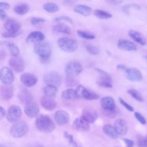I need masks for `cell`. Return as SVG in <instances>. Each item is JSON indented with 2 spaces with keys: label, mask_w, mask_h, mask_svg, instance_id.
Segmentation results:
<instances>
[{
  "label": "cell",
  "mask_w": 147,
  "mask_h": 147,
  "mask_svg": "<svg viewBox=\"0 0 147 147\" xmlns=\"http://www.w3.org/2000/svg\"><path fill=\"white\" fill-rule=\"evenodd\" d=\"M35 125L40 131L44 133H51L56 127L52 119L48 115L44 114H41L37 117Z\"/></svg>",
  "instance_id": "obj_1"
},
{
  "label": "cell",
  "mask_w": 147,
  "mask_h": 147,
  "mask_svg": "<svg viewBox=\"0 0 147 147\" xmlns=\"http://www.w3.org/2000/svg\"><path fill=\"white\" fill-rule=\"evenodd\" d=\"M34 51L42 62H46L51 56L52 48L48 42L41 41L34 44Z\"/></svg>",
  "instance_id": "obj_2"
},
{
  "label": "cell",
  "mask_w": 147,
  "mask_h": 147,
  "mask_svg": "<svg viewBox=\"0 0 147 147\" xmlns=\"http://www.w3.org/2000/svg\"><path fill=\"white\" fill-rule=\"evenodd\" d=\"M57 44L60 49L68 53L75 52L78 47L76 41L68 37L59 38L57 41Z\"/></svg>",
  "instance_id": "obj_3"
},
{
  "label": "cell",
  "mask_w": 147,
  "mask_h": 147,
  "mask_svg": "<svg viewBox=\"0 0 147 147\" xmlns=\"http://www.w3.org/2000/svg\"><path fill=\"white\" fill-rule=\"evenodd\" d=\"M83 71L82 64L76 61H73L68 63L65 68V73L66 78H75Z\"/></svg>",
  "instance_id": "obj_4"
},
{
  "label": "cell",
  "mask_w": 147,
  "mask_h": 147,
  "mask_svg": "<svg viewBox=\"0 0 147 147\" xmlns=\"http://www.w3.org/2000/svg\"><path fill=\"white\" fill-rule=\"evenodd\" d=\"M28 126L24 121L17 122L13 124L10 129V134L14 138H19L24 136L28 131Z\"/></svg>",
  "instance_id": "obj_5"
},
{
  "label": "cell",
  "mask_w": 147,
  "mask_h": 147,
  "mask_svg": "<svg viewBox=\"0 0 147 147\" xmlns=\"http://www.w3.org/2000/svg\"><path fill=\"white\" fill-rule=\"evenodd\" d=\"M44 82L47 85L59 87L61 83V77L56 71H49L45 74L43 78Z\"/></svg>",
  "instance_id": "obj_6"
},
{
  "label": "cell",
  "mask_w": 147,
  "mask_h": 147,
  "mask_svg": "<svg viewBox=\"0 0 147 147\" xmlns=\"http://www.w3.org/2000/svg\"><path fill=\"white\" fill-rule=\"evenodd\" d=\"M95 69L99 75V79L97 81V84L104 88H112L113 80L110 75L100 68H96Z\"/></svg>",
  "instance_id": "obj_7"
},
{
  "label": "cell",
  "mask_w": 147,
  "mask_h": 147,
  "mask_svg": "<svg viewBox=\"0 0 147 147\" xmlns=\"http://www.w3.org/2000/svg\"><path fill=\"white\" fill-rule=\"evenodd\" d=\"M76 92L78 98H83L86 100H95L99 98L97 94L89 91L82 85H79L77 87Z\"/></svg>",
  "instance_id": "obj_8"
},
{
  "label": "cell",
  "mask_w": 147,
  "mask_h": 147,
  "mask_svg": "<svg viewBox=\"0 0 147 147\" xmlns=\"http://www.w3.org/2000/svg\"><path fill=\"white\" fill-rule=\"evenodd\" d=\"M1 81L3 84L10 85L14 80V75L12 69L7 67H3L0 71Z\"/></svg>",
  "instance_id": "obj_9"
},
{
  "label": "cell",
  "mask_w": 147,
  "mask_h": 147,
  "mask_svg": "<svg viewBox=\"0 0 147 147\" xmlns=\"http://www.w3.org/2000/svg\"><path fill=\"white\" fill-rule=\"evenodd\" d=\"M22 111L20 107L16 105L10 106L6 113V118L10 122H15L17 121L21 117Z\"/></svg>",
  "instance_id": "obj_10"
},
{
  "label": "cell",
  "mask_w": 147,
  "mask_h": 147,
  "mask_svg": "<svg viewBox=\"0 0 147 147\" xmlns=\"http://www.w3.org/2000/svg\"><path fill=\"white\" fill-rule=\"evenodd\" d=\"M4 28L6 32L19 35L21 33V24L16 20L8 19L4 23Z\"/></svg>",
  "instance_id": "obj_11"
},
{
  "label": "cell",
  "mask_w": 147,
  "mask_h": 147,
  "mask_svg": "<svg viewBox=\"0 0 147 147\" xmlns=\"http://www.w3.org/2000/svg\"><path fill=\"white\" fill-rule=\"evenodd\" d=\"M9 64L11 69L16 72H21L25 68L24 62L19 56H12L9 61Z\"/></svg>",
  "instance_id": "obj_12"
},
{
  "label": "cell",
  "mask_w": 147,
  "mask_h": 147,
  "mask_svg": "<svg viewBox=\"0 0 147 147\" xmlns=\"http://www.w3.org/2000/svg\"><path fill=\"white\" fill-rule=\"evenodd\" d=\"M125 71L126 78L131 82H140L142 79V75L141 71L136 68H127Z\"/></svg>",
  "instance_id": "obj_13"
},
{
  "label": "cell",
  "mask_w": 147,
  "mask_h": 147,
  "mask_svg": "<svg viewBox=\"0 0 147 147\" xmlns=\"http://www.w3.org/2000/svg\"><path fill=\"white\" fill-rule=\"evenodd\" d=\"M20 81L21 83L26 87H30L34 86L37 81V77L31 73H24L20 76Z\"/></svg>",
  "instance_id": "obj_14"
},
{
  "label": "cell",
  "mask_w": 147,
  "mask_h": 147,
  "mask_svg": "<svg viewBox=\"0 0 147 147\" xmlns=\"http://www.w3.org/2000/svg\"><path fill=\"white\" fill-rule=\"evenodd\" d=\"M72 127L78 131H87L90 129V123L82 117L76 118L72 123Z\"/></svg>",
  "instance_id": "obj_15"
},
{
  "label": "cell",
  "mask_w": 147,
  "mask_h": 147,
  "mask_svg": "<svg viewBox=\"0 0 147 147\" xmlns=\"http://www.w3.org/2000/svg\"><path fill=\"white\" fill-rule=\"evenodd\" d=\"M56 122L60 125H64L67 123L69 120V114L63 110H57L54 115Z\"/></svg>",
  "instance_id": "obj_16"
},
{
  "label": "cell",
  "mask_w": 147,
  "mask_h": 147,
  "mask_svg": "<svg viewBox=\"0 0 147 147\" xmlns=\"http://www.w3.org/2000/svg\"><path fill=\"white\" fill-rule=\"evenodd\" d=\"M117 46L119 49L126 51H136L137 49L136 45L133 42L126 39H119Z\"/></svg>",
  "instance_id": "obj_17"
},
{
  "label": "cell",
  "mask_w": 147,
  "mask_h": 147,
  "mask_svg": "<svg viewBox=\"0 0 147 147\" xmlns=\"http://www.w3.org/2000/svg\"><path fill=\"white\" fill-rule=\"evenodd\" d=\"M40 111L38 106L34 102H30L26 105L24 108V112L29 117L33 118L36 117Z\"/></svg>",
  "instance_id": "obj_18"
},
{
  "label": "cell",
  "mask_w": 147,
  "mask_h": 147,
  "mask_svg": "<svg viewBox=\"0 0 147 147\" xmlns=\"http://www.w3.org/2000/svg\"><path fill=\"white\" fill-rule=\"evenodd\" d=\"M41 106L46 110L52 111L57 107V103L53 99V98L44 96L40 100Z\"/></svg>",
  "instance_id": "obj_19"
},
{
  "label": "cell",
  "mask_w": 147,
  "mask_h": 147,
  "mask_svg": "<svg viewBox=\"0 0 147 147\" xmlns=\"http://www.w3.org/2000/svg\"><path fill=\"white\" fill-rule=\"evenodd\" d=\"M100 104L102 110H115V103L114 99L110 96H105L101 99Z\"/></svg>",
  "instance_id": "obj_20"
},
{
  "label": "cell",
  "mask_w": 147,
  "mask_h": 147,
  "mask_svg": "<svg viewBox=\"0 0 147 147\" xmlns=\"http://www.w3.org/2000/svg\"><path fill=\"white\" fill-rule=\"evenodd\" d=\"M13 87L11 84H3L1 87V96L3 100L7 101L10 100L13 97Z\"/></svg>",
  "instance_id": "obj_21"
},
{
  "label": "cell",
  "mask_w": 147,
  "mask_h": 147,
  "mask_svg": "<svg viewBox=\"0 0 147 147\" xmlns=\"http://www.w3.org/2000/svg\"><path fill=\"white\" fill-rule=\"evenodd\" d=\"M45 38V35L40 31H33L30 32L26 37V42L28 43L35 44L42 41Z\"/></svg>",
  "instance_id": "obj_22"
},
{
  "label": "cell",
  "mask_w": 147,
  "mask_h": 147,
  "mask_svg": "<svg viewBox=\"0 0 147 147\" xmlns=\"http://www.w3.org/2000/svg\"><path fill=\"white\" fill-rule=\"evenodd\" d=\"M114 127L119 136H125L127 131V125L125 120L117 119L114 122Z\"/></svg>",
  "instance_id": "obj_23"
},
{
  "label": "cell",
  "mask_w": 147,
  "mask_h": 147,
  "mask_svg": "<svg viewBox=\"0 0 147 147\" xmlns=\"http://www.w3.org/2000/svg\"><path fill=\"white\" fill-rule=\"evenodd\" d=\"M128 34L134 41L139 44L141 45H145L146 44V39L140 32L134 30H130L128 32Z\"/></svg>",
  "instance_id": "obj_24"
},
{
  "label": "cell",
  "mask_w": 147,
  "mask_h": 147,
  "mask_svg": "<svg viewBox=\"0 0 147 147\" xmlns=\"http://www.w3.org/2000/svg\"><path fill=\"white\" fill-rule=\"evenodd\" d=\"M82 117L88 123H94L98 118V113L91 109H85L82 111Z\"/></svg>",
  "instance_id": "obj_25"
},
{
  "label": "cell",
  "mask_w": 147,
  "mask_h": 147,
  "mask_svg": "<svg viewBox=\"0 0 147 147\" xmlns=\"http://www.w3.org/2000/svg\"><path fill=\"white\" fill-rule=\"evenodd\" d=\"M74 11L83 16H88L92 13V9L90 6L84 5H76L74 7Z\"/></svg>",
  "instance_id": "obj_26"
},
{
  "label": "cell",
  "mask_w": 147,
  "mask_h": 147,
  "mask_svg": "<svg viewBox=\"0 0 147 147\" xmlns=\"http://www.w3.org/2000/svg\"><path fill=\"white\" fill-rule=\"evenodd\" d=\"M18 97L22 103H25L26 105L32 102L33 100V97L31 94L25 89H22L20 91L18 94Z\"/></svg>",
  "instance_id": "obj_27"
},
{
  "label": "cell",
  "mask_w": 147,
  "mask_h": 147,
  "mask_svg": "<svg viewBox=\"0 0 147 147\" xmlns=\"http://www.w3.org/2000/svg\"><path fill=\"white\" fill-rule=\"evenodd\" d=\"M103 130L108 137L112 139H117L119 136V134L117 131L116 129H115L114 126H113L110 124H106L104 125L103 127Z\"/></svg>",
  "instance_id": "obj_28"
},
{
  "label": "cell",
  "mask_w": 147,
  "mask_h": 147,
  "mask_svg": "<svg viewBox=\"0 0 147 147\" xmlns=\"http://www.w3.org/2000/svg\"><path fill=\"white\" fill-rule=\"evenodd\" d=\"M1 44H3L8 48L13 56H18L20 55V49L15 43L10 41H2Z\"/></svg>",
  "instance_id": "obj_29"
},
{
  "label": "cell",
  "mask_w": 147,
  "mask_h": 147,
  "mask_svg": "<svg viewBox=\"0 0 147 147\" xmlns=\"http://www.w3.org/2000/svg\"><path fill=\"white\" fill-rule=\"evenodd\" d=\"M53 30L55 33L66 34H70L71 33V30L70 28L68 25L63 23H59L55 25L53 28Z\"/></svg>",
  "instance_id": "obj_30"
},
{
  "label": "cell",
  "mask_w": 147,
  "mask_h": 147,
  "mask_svg": "<svg viewBox=\"0 0 147 147\" xmlns=\"http://www.w3.org/2000/svg\"><path fill=\"white\" fill-rule=\"evenodd\" d=\"M61 97L65 100H76L78 98L76 90L72 88L64 90L61 93Z\"/></svg>",
  "instance_id": "obj_31"
},
{
  "label": "cell",
  "mask_w": 147,
  "mask_h": 147,
  "mask_svg": "<svg viewBox=\"0 0 147 147\" xmlns=\"http://www.w3.org/2000/svg\"><path fill=\"white\" fill-rule=\"evenodd\" d=\"M29 10V7L26 3H22L19 4L14 6L13 8V11L17 14L23 16L26 14Z\"/></svg>",
  "instance_id": "obj_32"
},
{
  "label": "cell",
  "mask_w": 147,
  "mask_h": 147,
  "mask_svg": "<svg viewBox=\"0 0 147 147\" xmlns=\"http://www.w3.org/2000/svg\"><path fill=\"white\" fill-rule=\"evenodd\" d=\"M57 91H58L57 87L53 86L47 85L45 87H44L43 88V92H44V94H45V96H48L52 98L56 96Z\"/></svg>",
  "instance_id": "obj_33"
},
{
  "label": "cell",
  "mask_w": 147,
  "mask_h": 147,
  "mask_svg": "<svg viewBox=\"0 0 147 147\" xmlns=\"http://www.w3.org/2000/svg\"><path fill=\"white\" fill-rule=\"evenodd\" d=\"M42 7L44 10L50 13L57 12L59 10V6L56 3H55L53 2L45 3L43 5Z\"/></svg>",
  "instance_id": "obj_34"
},
{
  "label": "cell",
  "mask_w": 147,
  "mask_h": 147,
  "mask_svg": "<svg viewBox=\"0 0 147 147\" xmlns=\"http://www.w3.org/2000/svg\"><path fill=\"white\" fill-rule=\"evenodd\" d=\"M93 14L98 18L102 20H106L112 17V14L111 13L99 9L95 10L93 12Z\"/></svg>",
  "instance_id": "obj_35"
},
{
  "label": "cell",
  "mask_w": 147,
  "mask_h": 147,
  "mask_svg": "<svg viewBox=\"0 0 147 147\" xmlns=\"http://www.w3.org/2000/svg\"><path fill=\"white\" fill-rule=\"evenodd\" d=\"M127 92L134 99H135L136 100H138V102H143L144 99V98L142 97V96L141 95V94L136 90L135 89H133V88H131V89H129L127 91Z\"/></svg>",
  "instance_id": "obj_36"
},
{
  "label": "cell",
  "mask_w": 147,
  "mask_h": 147,
  "mask_svg": "<svg viewBox=\"0 0 147 147\" xmlns=\"http://www.w3.org/2000/svg\"><path fill=\"white\" fill-rule=\"evenodd\" d=\"M77 34L80 37L84 39H87V40H92L95 38V35L85 30H78Z\"/></svg>",
  "instance_id": "obj_37"
},
{
  "label": "cell",
  "mask_w": 147,
  "mask_h": 147,
  "mask_svg": "<svg viewBox=\"0 0 147 147\" xmlns=\"http://www.w3.org/2000/svg\"><path fill=\"white\" fill-rule=\"evenodd\" d=\"M85 48L88 52L93 55H98L100 51V49L98 47L91 44H88L86 45Z\"/></svg>",
  "instance_id": "obj_38"
},
{
  "label": "cell",
  "mask_w": 147,
  "mask_h": 147,
  "mask_svg": "<svg viewBox=\"0 0 147 147\" xmlns=\"http://www.w3.org/2000/svg\"><path fill=\"white\" fill-rule=\"evenodd\" d=\"M64 136L65 137V138L68 140V142L72 147H79L71 134H69L67 131H65L64 132Z\"/></svg>",
  "instance_id": "obj_39"
},
{
  "label": "cell",
  "mask_w": 147,
  "mask_h": 147,
  "mask_svg": "<svg viewBox=\"0 0 147 147\" xmlns=\"http://www.w3.org/2000/svg\"><path fill=\"white\" fill-rule=\"evenodd\" d=\"M45 22V19L42 17H34L30 19V23L32 25H37Z\"/></svg>",
  "instance_id": "obj_40"
},
{
  "label": "cell",
  "mask_w": 147,
  "mask_h": 147,
  "mask_svg": "<svg viewBox=\"0 0 147 147\" xmlns=\"http://www.w3.org/2000/svg\"><path fill=\"white\" fill-rule=\"evenodd\" d=\"M134 117L141 124L145 125L146 123V121L145 118L139 112L136 111L134 113Z\"/></svg>",
  "instance_id": "obj_41"
},
{
  "label": "cell",
  "mask_w": 147,
  "mask_h": 147,
  "mask_svg": "<svg viewBox=\"0 0 147 147\" xmlns=\"http://www.w3.org/2000/svg\"><path fill=\"white\" fill-rule=\"evenodd\" d=\"M55 21L56 22H60V21H67L68 22H70L71 24L73 23L72 20L70 17L66 16H61L60 17H57L55 18Z\"/></svg>",
  "instance_id": "obj_42"
},
{
  "label": "cell",
  "mask_w": 147,
  "mask_h": 147,
  "mask_svg": "<svg viewBox=\"0 0 147 147\" xmlns=\"http://www.w3.org/2000/svg\"><path fill=\"white\" fill-rule=\"evenodd\" d=\"M119 100L122 106H123L127 110H129V111H131V112H132V111H134V108H133L131 105H130L128 104L127 102H126L122 98H119Z\"/></svg>",
  "instance_id": "obj_43"
},
{
  "label": "cell",
  "mask_w": 147,
  "mask_h": 147,
  "mask_svg": "<svg viewBox=\"0 0 147 147\" xmlns=\"http://www.w3.org/2000/svg\"><path fill=\"white\" fill-rule=\"evenodd\" d=\"M103 113L105 115L109 118H113L115 117L116 115V110H102Z\"/></svg>",
  "instance_id": "obj_44"
},
{
  "label": "cell",
  "mask_w": 147,
  "mask_h": 147,
  "mask_svg": "<svg viewBox=\"0 0 147 147\" xmlns=\"http://www.w3.org/2000/svg\"><path fill=\"white\" fill-rule=\"evenodd\" d=\"M65 81H66L67 85L68 86H74L77 83L75 78H66Z\"/></svg>",
  "instance_id": "obj_45"
},
{
  "label": "cell",
  "mask_w": 147,
  "mask_h": 147,
  "mask_svg": "<svg viewBox=\"0 0 147 147\" xmlns=\"http://www.w3.org/2000/svg\"><path fill=\"white\" fill-rule=\"evenodd\" d=\"M137 145L138 147H146L144 142V137L139 136L137 139Z\"/></svg>",
  "instance_id": "obj_46"
},
{
  "label": "cell",
  "mask_w": 147,
  "mask_h": 147,
  "mask_svg": "<svg viewBox=\"0 0 147 147\" xmlns=\"http://www.w3.org/2000/svg\"><path fill=\"white\" fill-rule=\"evenodd\" d=\"M10 8V5L7 2H0V10L5 11V10H8Z\"/></svg>",
  "instance_id": "obj_47"
},
{
  "label": "cell",
  "mask_w": 147,
  "mask_h": 147,
  "mask_svg": "<svg viewBox=\"0 0 147 147\" xmlns=\"http://www.w3.org/2000/svg\"><path fill=\"white\" fill-rule=\"evenodd\" d=\"M123 141L125 142L127 147H133L134 146V142L128 138H123Z\"/></svg>",
  "instance_id": "obj_48"
},
{
  "label": "cell",
  "mask_w": 147,
  "mask_h": 147,
  "mask_svg": "<svg viewBox=\"0 0 147 147\" xmlns=\"http://www.w3.org/2000/svg\"><path fill=\"white\" fill-rule=\"evenodd\" d=\"M5 115H6L5 110L2 106H1L0 107V119L2 120L5 117Z\"/></svg>",
  "instance_id": "obj_49"
},
{
  "label": "cell",
  "mask_w": 147,
  "mask_h": 147,
  "mask_svg": "<svg viewBox=\"0 0 147 147\" xmlns=\"http://www.w3.org/2000/svg\"><path fill=\"white\" fill-rule=\"evenodd\" d=\"M7 16H6V13H5V11L0 10V18L2 21L4 20L6 18Z\"/></svg>",
  "instance_id": "obj_50"
},
{
  "label": "cell",
  "mask_w": 147,
  "mask_h": 147,
  "mask_svg": "<svg viewBox=\"0 0 147 147\" xmlns=\"http://www.w3.org/2000/svg\"><path fill=\"white\" fill-rule=\"evenodd\" d=\"M117 69H120V70H123V71H125L126 69H127V67L123 65V64H118L117 66Z\"/></svg>",
  "instance_id": "obj_51"
},
{
  "label": "cell",
  "mask_w": 147,
  "mask_h": 147,
  "mask_svg": "<svg viewBox=\"0 0 147 147\" xmlns=\"http://www.w3.org/2000/svg\"><path fill=\"white\" fill-rule=\"evenodd\" d=\"M144 142H145V146L147 147V136H145V137H144Z\"/></svg>",
  "instance_id": "obj_52"
},
{
  "label": "cell",
  "mask_w": 147,
  "mask_h": 147,
  "mask_svg": "<svg viewBox=\"0 0 147 147\" xmlns=\"http://www.w3.org/2000/svg\"><path fill=\"white\" fill-rule=\"evenodd\" d=\"M0 147H7V146H3V145H1V146H0Z\"/></svg>",
  "instance_id": "obj_53"
}]
</instances>
